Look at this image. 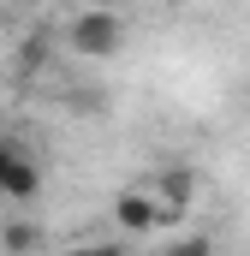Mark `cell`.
<instances>
[{
    "mask_svg": "<svg viewBox=\"0 0 250 256\" xmlns=\"http://www.w3.org/2000/svg\"><path fill=\"white\" fill-rule=\"evenodd\" d=\"M161 256H214V250H208V238H179V244H167Z\"/></svg>",
    "mask_w": 250,
    "mask_h": 256,
    "instance_id": "5b68a950",
    "label": "cell"
},
{
    "mask_svg": "<svg viewBox=\"0 0 250 256\" xmlns=\"http://www.w3.org/2000/svg\"><path fill=\"white\" fill-rule=\"evenodd\" d=\"M66 42H72L84 60H108V54L125 48V18L120 12H78L72 30H66Z\"/></svg>",
    "mask_w": 250,
    "mask_h": 256,
    "instance_id": "6da1fadb",
    "label": "cell"
},
{
    "mask_svg": "<svg viewBox=\"0 0 250 256\" xmlns=\"http://www.w3.org/2000/svg\"><path fill=\"white\" fill-rule=\"evenodd\" d=\"M36 244H42L36 220H6V226H0V250H6V256H30Z\"/></svg>",
    "mask_w": 250,
    "mask_h": 256,
    "instance_id": "277c9868",
    "label": "cell"
},
{
    "mask_svg": "<svg viewBox=\"0 0 250 256\" xmlns=\"http://www.w3.org/2000/svg\"><path fill=\"white\" fill-rule=\"evenodd\" d=\"M36 191H42V167H36L30 155H18V143H12V137H0V196L30 202Z\"/></svg>",
    "mask_w": 250,
    "mask_h": 256,
    "instance_id": "7a4b0ae2",
    "label": "cell"
},
{
    "mask_svg": "<svg viewBox=\"0 0 250 256\" xmlns=\"http://www.w3.org/2000/svg\"><path fill=\"white\" fill-rule=\"evenodd\" d=\"M72 256H125V244H90V250H72Z\"/></svg>",
    "mask_w": 250,
    "mask_h": 256,
    "instance_id": "8992f818",
    "label": "cell"
},
{
    "mask_svg": "<svg viewBox=\"0 0 250 256\" xmlns=\"http://www.w3.org/2000/svg\"><path fill=\"white\" fill-rule=\"evenodd\" d=\"M30 6H54V0H30Z\"/></svg>",
    "mask_w": 250,
    "mask_h": 256,
    "instance_id": "52a82bcc",
    "label": "cell"
},
{
    "mask_svg": "<svg viewBox=\"0 0 250 256\" xmlns=\"http://www.w3.org/2000/svg\"><path fill=\"white\" fill-rule=\"evenodd\" d=\"M114 220H120L125 232H155V226H161V202H155V191H120Z\"/></svg>",
    "mask_w": 250,
    "mask_h": 256,
    "instance_id": "3957f363",
    "label": "cell"
}]
</instances>
